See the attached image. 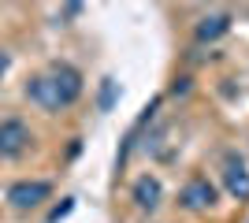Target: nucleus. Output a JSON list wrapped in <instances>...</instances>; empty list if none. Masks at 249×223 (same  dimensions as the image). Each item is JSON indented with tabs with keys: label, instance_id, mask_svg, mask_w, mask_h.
<instances>
[{
	"label": "nucleus",
	"instance_id": "nucleus-4",
	"mask_svg": "<svg viewBox=\"0 0 249 223\" xmlns=\"http://www.w3.org/2000/svg\"><path fill=\"white\" fill-rule=\"evenodd\" d=\"M178 201L186 205L190 212H205V208L216 205V186H212L208 179H194V182L182 186V197H178Z\"/></svg>",
	"mask_w": 249,
	"mask_h": 223
},
{
	"label": "nucleus",
	"instance_id": "nucleus-7",
	"mask_svg": "<svg viewBox=\"0 0 249 223\" xmlns=\"http://www.w3.org/2000/svg\"><path fill=\"white\" fill-rule=\"evenodd\" d=\"M231 30V15H208L197 22V41H216Z\"/></svg>",
	"mask_w": 249,
	"mask_h": 223
},
{
	"label": "nucleus",
	"instance_id": "nucleus-3",
	"mask_svg": "<svg viewBox=\"0 0 249 223\" xmlns=\"http://www.w3.org/2000/svg\"><path fill=\"white\" fill-rule=\"evenodd\" d=\"M49 193H52L49 182H15V186L8 190V201L26 212V208H37L41 201H49Z\"/></svg>",
	"mask_w": 249,
	"mask_h": 223
},
{
	"label": "nucleus",
	"instance_id": "nucleus-8",
	"mask_svg": "<svg viewBox=\"0 0 249 223\" xmlns=\"http://www.w3.org/2000/svg\"><path fill=\"white\" fill-rule=\"evenodd\" d=\"M8 64H11V60H8V52H0V74L8 71Z\"/></svg>",
	"mask_w": 249,
	"mask_h": 223
},
{
	"label": "nucleus",
	"instance_id": "nucleus-1",
	"mask_svg": "<svg viewBox=\"0 0 249 223\" xmlns=\"http://www.w3.org/2000/svg\"><path fill=\"white\" fill-rule=\"evenodd\" d=\"M26 97L34 104L49 108V112H60V108H71L78 97H82V74L74 71L71 64H52L45 74L30 78L26 86Z\"/></svg>",
	"mask_w": 249,
	"mask_h": 223
},
{
	"label": "nucleus",
	"instance_id": "nucleus-2",
	"mask_svg": "<svg viewBox=\"0 0 249 223\" xmlns=\"http://www.w3.org/2000/svg\"><path fill=\"white\" fill-rule=\"evenodd\" d=\"M30 130H26V123H19V119H4L0 123V156H22L26 149H30Z\"/></svg>",
	"mask_w": 249,
	"mask_h": 223
},
{
	"label": "nucleus",
	"instance_id": "nucleus-5",
	"mask_svg": "<svg viewBox=\"0 0 249 223\" xmlns=\"http://www.w3.org/2000/svg\"><path fill=\"white\" fill-rule=\"evenodd\" d=\"M160 197H164V186H160L156 175H142V179L134 182V201H138V208H156Z\"/></svg>",
	"mask_w": 249,
	"mask_h": 223
},
{
	"label": "nucleus",
	"instance_id": "nucleus-6",
	"mask_svg": "<svg viewBox=\"0 0 249 223\" xmlns=\"http://www.w3.org/2000/svg\"><path fill=\"white\" fill-rule=\"evenodd\" d=\"M223 182H227V193L231 197H238V201H249V171L242 164L231 160L227 171H223Z\"/></svg>",
	"mask_w": 249,
	"mask_h": 223
}]
</instances>
